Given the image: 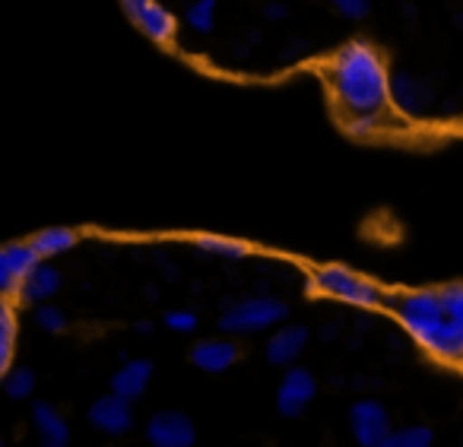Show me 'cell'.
<instances>
[{
	"label": "cell",
	"mask_w": 463,
	"mask_h": 447,
	"mask_svg": "<svg viewBox=\"0 0 463 447\" xmlns=\"http://www.w3.org/2000/svg\"><path fill=\"white\" fill-rule=\"evenodd\" d=\"M197 314L194 311H184V308H181V311H168L165 314V327L168 330H175V333H191V330H197Z\"/></svg>",
	"instance_id": "44dd1931"
},
{
	"label": "cell",
	"mask_w": 463,
	"mask_h": 447,
	"mask_svg": "<svg viewBox=\"0 0 463 447\" xmlns=\"http://www.w3.org/2000/svg\"><path fill=\"white\" fill-rule=\"evenodd\" d=\"M311 286H315V292L327 295V299H336L353 308H365V311L387 305V292L378 282L365 280V276L353 273L346 267H336V263L311 270Z\"/></svg>",
	"instance_id": "3957f363"
},
{
	"label": "cell",
	"mask_w": 463,
	"mask_h": 447,
	"mask_svg": "<svg viewBox=\"0 0 463 447\" xmlns=\"http://www.w3.org/2000/svg\"><path fill=\"white\" fill-rule=\"evenodd\" d=\"M0 447H4V438H0Z\"/></svg>",
	"instance_id": "cb8c5ba5"
},
{
	"label": "cell",
	"mask_w": 463,
	"mask_h": 447,
	"mask_svg": "<svg viewBox=\"0 0 463 447\" xmlns=\"http://www.w3.org/2000/svg\"><path fill=\"white\" fill-rule=\"evenodd\" d=\"M35 324H39V330H45V333H61L67 327V318L61 308H54L45 301V305L35 308Z\"/></svg>",
	"instance_id": "ffe728a7"
},
{
	"label": "cell",
	"mask_w": 463,
	"mask_h": 447,
	"mask_svg": "<svg viewBox=\"0 0 463 447\" xmlns=\"http://www.w3.org/2000/svg\"><path fill=\"white\" fill-rule=\"evenodd\" d=\"M403 330L441 362L463 358V320H454L441 301V289H410L387 292V305Z\"/></svg>",
	"instance_id": "7a4b0ae2"
},
{
	"label": "cell",
	"mask_w": 463,
	"mask_h": 447,
	"mask_svg": "<svg viewBox=\"0 0 463 447\" xmlns=\"http://www.w3.org/2000/svg\"><path fill=\"white\" fill-rule=\"evenodd\" d=\"M308 346V327L302 324H283L277 327L270 339H267L264 352H267V362L279 365V368H292L298 362V356L305 352Z\"/></svg>",
	"instance_id": "30bf717a"
},
{
	"label": "cell",
	"mask_w": 463,
	"mask_h": 447,
	"mask_svg": "<svg viewBox=\"0 0 463 447\" xmlns=\"http://www.w3.org/2000/svg\"><path fill=\"white\" fill-rule=\"evenodd\" d=\"M191 362L200 371H210V375H222L232 365L239 362V346L232 343L229 337H213V339H200L191 346Z\"/></svg>",
	"instance_id": "8fae6325"
},
{
	"label": "cell",
	"mask_w": 463,
	"mask_h": 447,
	"mask_svg": "<svg viewBox=\"0 0 463 447\" xmlns=\"http://www.w3.org/2000/svg\"><path fill=\"white\" fill-rule=\"evenodd\" d=\"M35 248V254L42 257V261H52V257H61L67 254V251H73L80 244V232L73 229H45L39 232V235L29 238Z\"/></svg>",
	"instance_id": "5bb4252c"
},
{
	"label": "cell",
	"mask_w": 463,
	"mask_h": 447,
	"mask_svg": "<svg viewBox=\"0 0 463 447\" xmlns=\"http://www.w3.org/2000/svg\"><path fill=\"white\" fill-rule=\"evenodd\" d=\"M86 422L102 434H124L134 428V406L115 394L99 396V400L86 409Z\"/></svg>",
	"instance_id": "ba28073f"
},
{
	"label": "cell",
	"mask_w": 463,
	"mask_h": 447,
	"mask_svg": "<svg viewBox=\"0 0 463 447\" xmlns=\"http://www.w3.org/2000/svg\"><path fill=\"white\" fill-rule=\"evenodd\" d=\"M149 381H153V362H149V358H130V362H124L121 368L111 375V394L134 403L137 396H143Z\"/></svg>",
	"instance_id": "7c38bea8"
},
{
	"label": "cell",
	"mask_w": 463,
	"mask_h": 447,
	"mask_svg": "<svg viewBox=\"0 0 463 447\" xmlns=\"http://www.w3.org/2000/svg\"><path fill=\"white\" fill-rule=\"evenodd\" d=\"M58 289H61V270L54 267L52 261H39L20 282H16L14 295L23 301V305L39 308V305H45L52 295H58Z\"/></svg>",
	"instance_id": "9c48e42d"
},
{
	"label": "cell",
	"mask_w": 463,
	"mask_h": 447,
	"mask_svg": "<svg viewBox=\"0 0 463 447\" xmlns=\"http://www.w3.org/2000/svg\"><path fill=\"white\" fill-rule=\"evenodd\" d=\"M14 292H16V276L10 273L7 257H4V248H0V299H7Z\"/></svg>",
	"instance_id": "7402d4cb"
},
{
	"label": "cell",
	"mask_w": 463,
	"mask_h": 447,
	"mask_svg": "<svg viewBox=\"0 0 463 447\" xmlns=\"http://www.w3.org/2000/svg\"><path fill=\"white\" fill-rule=\"evenodd\" d=\"M33 428L39 434L42 447H67L71 444V425L52 406V403H35L33 406Z\"/></svg>",
	"instance_id": "4fadbf2b"
},
{
	"label": "cell",
	"mask_w": 463,
	"mask_h": 447,
	"mask_svg": "<svg viewBox=\"0 0 463 447\" xmlns=\"http://www.w3.org/2000/svg\"><path fill=\"white\" fill-rule=\"evenodd\" d=\"M153 42L248 61L321 64L353 134H463V0H124Z\"/></svg>",
	"instance_id": "6da1fadb"
},
{
	"label": "cell",
	"mask_w": 463,
	"mask_h": 447,
	"mask_svg": "<svg viewBox=\"0 0 463 447\" xmlns=\"http://www.w3.org/2000/svg\"><path fill=\"white\" fill-rule=\"evenodd\" d=\"M315 396H317L315 375H311L308 368H296V365H292L277 387V409L283 415H289V419H296V415H302L305 409L311 406Z\"/></svg>",
	"instance_id": "8992f818"
},
{
	"label": "cell",
	"mask_w": 463,
	"mask_h": 447,
	"mask_svg": "<svg viewBox=\"0 0 463 447\" xmlns=\"http://www.w3.org/2000/svg\"><path fill=\"white\" fill-rule=\"evenodd\" d=\"M4 257H7V267H10V273L16 276V282H20L23 276H26L29 270H33L35 263L42 261V257L35 254L33 242H14V244H4Z\"/></svg>",
	"instance_id": "e0dca14e"
},
{
	"label": "cell",
	"mask_w": 463,
	"mask_h": 447,
	"mask_svg": "<svg viewBox=\"0 0 463 447\" xmlns=\"http://www.w3.org/2000/svg\"><path fill=\"white\" fill-rule=\"evenodd\" d=\"M197 251L210 257H219V261H241L248 257V244L239 242V238H222V235H197L194 238Z\"/></svg>",
	"instance_id": "2e32d148"
},
{
	"label": "cell",
	"mask_w": 463,
	"mask_h": 447,
	"mask_svg": "<svg viewBox=\"0 0 463 447\" xmlns=\"http://www.w3.org/2000/svg\"><path fill=\"white\" fill-rule=\"evenodd\" d=\"M16 343V311L7 299H0V381L7 377L10 362H14Z\"/></svg>",
	"instance_id": "9a60e30c"
},
{
	"label": "cell",
	"mask_w": 463,
	"mask_h": 447,
	"mask_svg": "<svg viewBox=\"0 0 463 447\" xmlns=\"http://www.w3.org/2000/svg\"><path fill=\"white\" fill-rule=\"evenodd\" d=\"M349 428H353V438L359 441V447H381L387 434L393 432L391 413L378 400L353 403V409H349Z\"/></svg>",
	"instance_id": "5b68a950"
},
{
	"label": "cell",
	"mask_w": 463,
	"mask_h": 447,
	"mask_svg": "<svg viewBox=\"0 0 463 447\" xmlns=\"http://www.w3.org/2000/svg\"><path fill=\"white\" fill-rule=\"evenodd\" d=\"M4 390L10 400H29L35 390V371L33 368H10L4 377Z\"/></svg>",
	"instance_id": "d6986e66"
},
{
	"label": "cell",
	"mask_w": 463,
	"mask_h": 447,
	"mask_svg": "<svg viewBox=\"0 0 463 447\" xmlns=\"http://www.w3.org/2000/svg\"><path fill=\"white\" fill-rule=\"evenodd\" d=\"M146 441L153 447H194V422L178 409H162L146 422Z\"/></svg>",
	"instance_id": "52a82bcc"
},
{
	"label": "cell",
	"mask_w": 463,
	"mask_h": 447,
	"mask_svg": "<svg viewBox=\"0 0 463 447\" xmlns=\"http://www.w3.org/2000/svg\"><path fill=\"white\" fill-rule=\"evenodd\" d=\"M457 365H460V368H463V358H460V362H457Z\"/></svg>",
	"instance_id": "603a6c76"
},
{
	"label": "cell",
	"mask_w": 463,
	"mask_h": 447,
	"mask_svg": "<svg viewBox=\"0 0 463 447\" xmlns=\"http://www.w3.org/2000/svg\"><path fill=\"white\" fill-rule=\"evenodd\" d=\"M289 308L283 299H270V295H254V299H241L232 308H225L219 318V330L225 337H248V333L270 330V327L283 324Z\"/></svg>",
	"instance_id": "277c9868"
},
{
	"label": "cell",
	"mask_w": 463,
	"mask_h": 447,
	"mask_svg": "<svg viewBox=\"0 0 463 447\" xmlns=\"http://www.w3.org/2000/svg\"><path fill=\"white\" fill-rule=\"evenodd\" d=\"M431 444H435V432L429 425H406V428H393L381 447H431Z\"/></svg>",
	"instance_id": "ac0fdd59"
}]
</instances>
